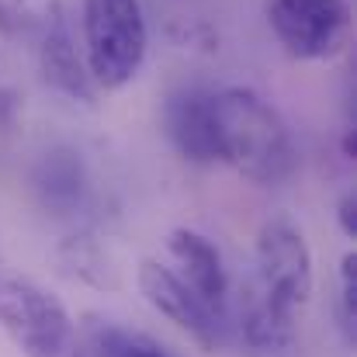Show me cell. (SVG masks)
<instances>
[{
    "label": "cell",
    "mask_w": 357,
    "mask_h": 357,
    "mask_svg": "<svg viewBox=\"0 0 357 357\" xmlns=\"http://www.w3.org/2000/svg\"><path fill=\"white\" fill-rule=\"evenodd\" d=\"M215 132L219 163H229L253 184H284L298 167L284 119L250 87H226L215 94Z\"/></svg>",
    "instance_id": "obj_1"
},
{
    "label": "cell",
    "mask_w": 357,
    "mask_h": 357,
    "mask_svg": "<svg viewBox=\"0 0 357 357\" xmlns=\"http://www.w3.org/2000/svg\"><path fill=\"white\" fill-rule=\"evenodd\" d=\"M84 66L94 87L121 91L146 63L149 28L139 0H84Z\"/></svg>",
    "instance_id": "obj_2"
},
{
    "label": "cell",
    "mask_w": 357,
    "mask_h": 357,
    "mask_svg": "<svg viewBox=\"0 0 357 357\" xmlns=\"http://www.w3.org/2000/svg\"><path fill=\"white\" fill-rule=\"evenodd\" d=\"M0 330L24 357H91L66 305L28 278H0Z\"/></svg>",
    "instance_id": "obj_3"
},
{
    "label": "cell",
    "mask_w": 357,
    "mask_h": 357,
    "mask_svg": "<svg viewBox=\"0 0 357 357\" xmlns=\"http://www.w3.org/2000/svg\"><path fill=\"white\" fill-rule=\"evenodd\" d=\"M3 24L31 42L42 80L52 91L73 101H94V84L84 59L77 56L63 0H7Z\"/></svg>",
    "instance_id": "obj_4"
},
{
    "label": "cell",
    "mask_w": 357,
    "mask_h": 357,
    "mask_svg": "<svg viewBox=\"0 0 357 357\" xmlns=\"http://www.w3.org/2000/svg\"><path fill=\"white\" fill-rule=\"evenodd\" d=\"M264 17L295 59H333L351 38L347 0H264Z\"/></svg>",
    "instance_id": "obj_5"
},
{
    "label": "cell",
    "mask_w": 357,
    "mask_h": 357,
    "mask_svg": "<svg viewBox=\"0 0 357 357\" xmlns=\"http://www.w3.org/2000/svg\"><path fill=\"white\" fill-rule=\"evenodd\" d=\"M250 284L284 309H302L312 295V250L298 226L288 219H271L257 233L253 278Z\"/></svg>",
    "instance_id": "obj_6"
},
{
    "label": "cell",
    "mask_w": 357,
    "mask_h": 357,
    "mask_svg": "<svg viewBox=\"0 0 357 357\" xmlns=\"http://www.w3.org/2000/svg\"><path fill=\"white\" fill-rule=\"evenodd\" d=\"M135 284L142 298L177 330H184L202 351H219L226 337V316L215 312L205 298L191 291V284L167 264L146 257L135 267Z\"/></svg>",
    "instance_id": "obj_7"
},
{
    "label": "cell",
    "mask_w": 357,
    "mask_h": 357,
    "mask_svg": "<svg viewBox=\"0 0 357 357\" xmlns=\"http://www.w3.org/2000/svg\"><path fill=\"white\" fill-rule=\"evenodd\" d=\"M163 132L188 163H219L215 91L181 87L163 105Z\"/></svg>",
    "instance_id": "obj_8"
},
{
    "label": "cell",
    "mask_w": 357,
    "mask_h": 357,
    "mask_svg": "<svg viewBox=\"0 0 357 357\" xmlns=\"http://www.w3.org/2000/svg\"><path fill=\"white\" fill-rule=\"evenodd\" d=\"M167 253L174 257V271L191 284L198 298H205L215 312L226 316V298H229V271L219 253V246L198 229H174L167 236Z\"/></svg>",
    "instance_id": "obj_9"
},
{
    "label": "cell",
    "mask_w": 357,
    "mask_h": 357,
    "mask_svg": "<svg viewBox=\"0 0 357 357\" xmlns=\"http://www.w3.org/2000/svg\"><path fill=\"white\" fill-rule=\"evenodd\" d=\"M239 337L243 344L260 357H281L295 351L298 330H295V309L278 305L264 291H257L250 281L239 295Z\"/></svg>",
    "instance_id": "obj_10"
},
{
    "label": "cell",
    "mask_w": 357,
    "mask_h": 357,
    "mask_svg": "<svg viewBox=\"0 0 357 357\" xmlns=\"http://www.w3.org/2000/svg\"><path fill=\"white\" fill-rule=\"evenodd\" d=\"M35 191L42 198L45 208H52L56 215L73 212L84 202L87 191V174L77 153L70 149H52L42 156L38 170H35Z\"/></svg>",
    "instance_id": "obj_11"
},
{
    "label": "cell",
    "mask_w": 357,
    "mask_h": 357,
    "mask_svg": "<svg viewBox=\"0 0 357 357\" xmlns=\"http://www.w3.org/2000/svg\"><path fill=\"white\" fill-rule=\"evenodd\" d=\"M80 333L87 340L91 357H177L160 340H153L149 333L128 330V326L105 319V316H87L80 323Z\"/></svg>",
    "instance_id": "obj_12"
},
{
    "label": "cell",
    "mask_w": 357,
    "mask_h": 357,
    "mask_svg": "<svg viewBox=\"0 0 357 357\" xmlns=\"http://www.w3.org/2000/svg\"><path fill=\"white\" fill-rule=\"evenodd\" d=\"M56 264L73 281H84V284H94V288H119V267H115L112 253L91 233L63 239L59 250H56Z\"/></svg>",
    "instance_id": "obj_13"
},
{
    "label": "cell",
    "mask_w": 357,
    "mask_h": 357,
    "mask_svg": "<svg viewBox=\"0 0 357 357\" xmlns=\"http://www.w3.org/2000/svg\"><path fill=\"white\" fill-rule=\"evenodd\" d=\"M340 319L347 337H354V323H357V253L347 250L340 257Z\"/></svg>",
    "instance_id": "obj_14"
},
{
    "label": "cell",
    "mask_w": 357,
    "mask_h": 357,
    "mask_svg": "<svg viewBox=\"0 0 357 357\" xmlns=\"http://www.w3.org/2000/svg\"><path fill=\"white\" fill-rule=\"evenodd\" d=\"M337 222H340L344 236L357 239V195L354 191H347V195L337 202Z\"/></svg>",
    "instance_id": "obj_15"
},
{
    "label": "cell",
    "mask_w": 357,
    "mask_h": 357,
    "mask_svg": "<svg viewBox=\"0 0 357 357\" xmlns=\"http://www.w3.org/2000/svg\"><path fill=\"white\" fill-rule=\"evenodd\" d=\"M0 267H3V257H0Z\"/></svg>",
    "instance_id": "obj_16"
}]
</instances>
